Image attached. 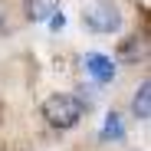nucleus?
<instances>
[{
  "instance_id": "obj_2",
  "label": "nucleus",
  "mask_w": 151,
  "mask_h": 151,
  "mask_svg": "<svg viewBox=\"0 0 151 151\" xmlns=\"http://www.w3.org/2000/svg\"><path fill=\"white\" fill-rule=\"evenodd\" d=\"M82 23L92 33H115V30H122V10L112 0H92L82 10Z\"/></svg>"
},
{
  "instance_id": "obj_4",
  "label": "nucleus",
  "mask_w": 151,
  "mask_h": 151,
  "mask_svg": "<svg viewBox=\"0 0 151 151\" xmlns=\"http://www.w3.org/2000/svg\"><path fill=\"white\" fill-rule=\"evenodd\" d=\"M59 10V0H23V13L33 23H43Z\"/></svg>"
},
{
  "instance_id": "obj_8",
  "label": "nucleus",
  "mask_w": 151,
  "mask_h": 151,
  "mask_svg": "<svg viewBox=\"0 0 151 151\" xmlns=\"http://www.w3.org/2000/svg\"><path fill=\"white\" fill-rule=\"evenodd\" d=\"M49 27H53V30H56V33H59V30H63V27H66V17H63V13H59V10H56V13H53V17H49Z\"/></svg>"
},
{
  "instance_id": "obj_7",
  "label": "nucleus",
  "mask_w": 151,
  "mask_h": 151,
  "mask_svg": "<svg viewBox=\"0 0 151 151\" xmlns=\"http://www.w3.org/2000/svg\"><path fill=\"white\" fill-rule=\"evenodd\" d=\"M122 138H125V122L118 112H109L102 125V141H122Z\"/></svg>"
},
{
  "instance_id": "obj_3",
  "label": "nucleus",
  "mask_w": 151,
  "mask_h": 151,
  "mask_svg": "<svg viewBox=\"0 0 151 151\" xmlns=\"http://www.w3.org/2000/svg\"><path fill=\"white\" fill-rule=\"evenodd\" d=\"M86 72L92 76L95 82H112L115 79V63L105 53H89L86 56Z\"/></svg>"
},
{
  "instance_id": "obj_1",
  "label": "nucleus",
  "mask_w": 151,
  "mask_h": 151,
  "mask_svg": "<svg viewBox=\"0 0 151 151\" xmlns=\"http://www.w3.org/2000/svg\"><path fill=\"white\" fill-rule=\"evenodd\" d=\"M86 105H82V99H76L72 92H56V95H49L46 102H43V118L49 128H72V125H79Z\"/></svg>"
},
{
  "instance_id": "obj_6",
  "label": "nucleus",
  "mask_w": 151,
  "mask_h": 151,
  "mask_svg": "<svg viewBox=\"0 0 151 151\" xmlns=\"http://www.w3.org/2000/svg\"><path fill=\"white\" fill-rule=\"evenodd\" d=\"M132 115L138 122H148L151 118V86L148 82H141L138 92H135V99H132Z\"/></svg>"
},
{
  "instance_id": "obj_5",
  "label": "nucleus",
  "mask_w": 151,
  "mask_h": 151,
  "mask_svg": "<svg viewBox=\"0 0 151 151\" xmlns=\"http://www.w3.org/2000/svg\"><path fill=\"white\" fill-rule=\"evenodd\" d=\"M145 53H148V36H128L122 46H118V56H122V63H141L145 59Z\"/></svg>"
}]
</instances>
